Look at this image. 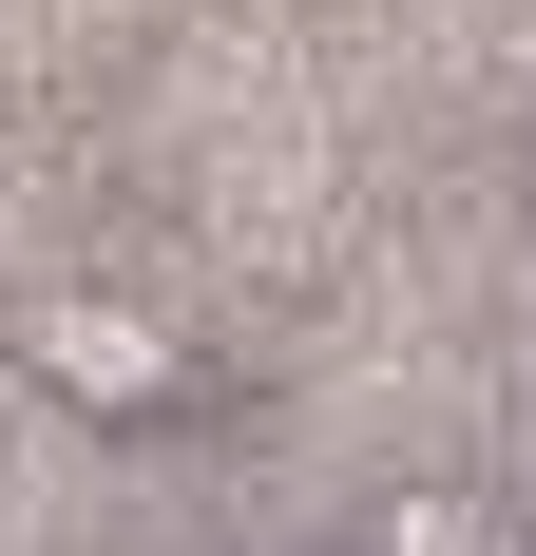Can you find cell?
Masks as SVG:
<instances>
[{
    "label": "cell",
    "mask_w": 536,
    "mask_h": 556,
    "mask_svg": "<svg viewBox=\"0 0 536 556\" xmlns=\"http://www.w3.org/2000/svg\"><path fill=\"white\" fill-rule=\"evenodd\" d=\"M0 345H20V384L58 403V422H115V442H135V422H192V403H212V345L173 327L154 288H20V307H0Z\"/></svg>",
    "instance_id": "1"
},
{
    "label": "cell",
    "mask_w": 536,
    "mask_h": 556,
    "mask_svg": "<svg viewBox=\"0 0 536 556\" xmlns=\"http://www.w3.org/2000/svg\"><path fill=\"white\" fill-rule=\"evenodd\" d=\"M345 556H498V500H480V480H403Z\"/></svg>",
    "instance_id": "2"
}]
</instances>
